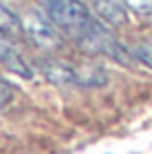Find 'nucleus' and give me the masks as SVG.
<instances>
[{"mask_svg":"<svg viewBox=\"0 0 152 154\" xmlns=\"http://www.w3.org/2000/svg\"><path fill=\"white\" fill-rule=\"evenodd\" d=\"M45 11L56 27L67 31L74 40L81 38L96 20L81 0H45Z\"/></svg>","mask_w":152,"mask_h":154,"instance_id":"nucleus-1","label":"nucleus"},{"mask_svg":"<svg viewBox=\"0 0 152 154\" xmlns=\"http://www.w3.org/2000/svg\"><path fill=\"white\" fill-rule=\"evenodd\" d=\"M76 45L81 47L85 54H92V56H105V58H112L116 63H123V65H130V54L128 49L116 40V36L110 31L103 23L94 20L90 25V29L76 40Z\"/></svg>","mask_w":152,"mask_h":154,"instance_id":"nucleus-2","label":"nucleus"},{"mask_svg":"<svg viewBox=\"0 0 152 154\" xmlns=\"http://www.w3.org/2000/svg\"><path fill=\"white\" fill-rule=\"evenodd\" d=\"M20 27H23V34L27 36V40L38 49L54 51L63 45L58 27L49 20V16L38 9H27L25 16L20 18Z\"/></svg>","mask_w":152,"mask_h":154,"instance_id":"nucleus-3","label":"nucleus"},{"mask_svg":"<svg viewBox=\"0 0 152 154\" xmlns=\"http://www.w3.org/2000/svg\"><path fill=\"white\" fill-rule=\"evenodd\" d=\"M0 63L7 67V72H11L20 78H27V81L34 78L29 63L25 60V56L20 54V49L16 47L11 36H7V34H0Z\"/></svg>","mask_w":152,"mask_h":154,"instance_id":"nucleus-4","label":"nucleus"},{"mask_svg":"<svg viewBox=\"0 0 152 154\" xmlns=\"http://www.w3.org/2000/svg\"><path fill=\"white\" fill-rule=\"evenodd\" d=\"M43 76L54 85H81L78 69H74L67 63H58V60H45L43 63Z\"/></svg>","mask_w":152,"mask_h":154,"instance_id":"nucleus-5","label":"nucleus"},{"mask_svg":"<svg viewBox=\"0 0 152 154\" xmlns=\"http://www.w3.org/2000/svg\"><path fill=\"white\" fill-rule=\"evenodd\" d=\"M90 2L105 23L114 25V27H121L128 23V9H125L123 0H90Z\"/></svg>","mask_w":152,"mask_h":154,"instance_id":"nucleus-6","label":"nucleus"},{"mask_svg":"<svg viewBox=\"0 0 152 154\" xmlns=\"http://www.w3.org/2000/svg\"><path fill=\"white\" fill-rule=\"evenodd\" d=\"M18 31H23V27H20V18L9 7H5V5L0 2V34L14 36V34H18Z\"/></svg>","mask_w":152,"mask_h":154,"instance_id":"nucleus-7","label":"nucleus"},{"mask_svg":"<svg viewBox=\"0 0 152 154\" xmlns=\"http://www.w3.org/2000/svg\"><path fill=\"white\" fill-rule=\"evenodd\" d=\"M125 9L143 20H152V0H123Z\"/></svg>","mask_w":152,"mask_h":154,"instance_id":"nucleus-8","label":"nucleus"},{"mask_svg":"<svg viewBox=\"0 0 152 154\" xmlns=\"http://www.w3.org/2000/svg\"><path fill=\"white\" fill-rule=\"evenodd\" d=\"M132 54L137 60H141L145 67L152 69V40H141L132 47Z\"/></svg>","mask_w":152,"mask_h":154,"instance_id":"nucleus-9","label":"nucleus"},{"mask_svg":"<svg viewBox=\"0 0 152 154\" xmlns=\"http://www.w3.org/2000/svg\"><path fill=\"white\" fill-rule=\"evenodd\" d=\"M11 96H14V89H11V85H9L7 81H5V78H0V109L9 105Z\"/></svg>","mask_w":152,"mask_h":154,"instance_id":"nucleus-10","label":"nucleus"}]
</instances>
